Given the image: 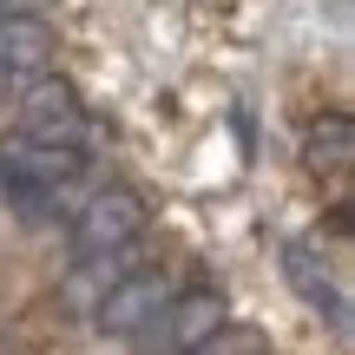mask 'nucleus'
Masks as SVG:
<instances>
[{"label":"nucleus","mask_w":355,"mask_h":355,"mask_svg":"<svg viewBox=\"0 0 355 355\" xmlns=\"http://www.w3.org/2000/svg\"><path fill=\"white\" fill-rule=\"evenodd\" d=\"M191 355H270V349H263V336H257V329H243V322H224V329H211Z\"/></svg>","instance_id":"7"},{"label":"nucleus","mask_w":355,"mask_h":355,"mask_svg":"<svg viewBox=\"0 0 355 355\" xmlns=\"http://www.w3.org/2000/svg\"><path fill=\"white\" fill-rule=\"evenodd\" d=\"M224 290L217 283H191V290H171V303L145 322L132 343H145L139 355H191L211 329H224Z\"/></svg>","instance_id":"2"},{"label":"nucleus","mask_w":355,"mask_h":355,"mask_svg":"<svg viewBox=\"0 0 355 355\" xmlns=\"http://www.w3.org/2000/svg\"><path fill=\"white\" fill-rule=\"evenodd\" d=\"M40 73H53V33L33 7L0 13V99H13L20 86H33Z\"/></svg>","instance_id":"4"},{"label":"nucleus","mask_w":355,"mask_h":355,"mask_svg":"<svg viewBox=\"0 0 355 355\" xmlns=\"http://www.w3.org/2000/svg\"><path fill=\"white\" fill-rule=\"evenodd\" d=\"M171 290H178V277H171L165 263H152V257H145V263H139V270H125V277H119L112 290H105L99 303L86 309V316H92V329H99V336H112V343H132V336H139L145 322H152L158 309L171 303Z\"/></svg>","instance_id":"3"},{"label":"nucleus","mask_w":355,"mask_h":355,"mask_svg":"<svg viewBox=\"0 0 355 355\" xmlns=\"http://www.w3.org/2000/svg\"><path fill=\"white\" fill-rule=\"evenodd\" d=\"M145 198L125 184H92L79 198V211L66 217V243L73 257H92V250H119V243H145Z\"/></svg>","instance_id":"1"},{"label":"nucleus","mask_w":355,"mask_h":355,"mask_svg":"<svg viewBox=\"0 0 355 355\" xmlns=\"http://www.w3.org/2000/svg\"><path fill=\"white\" fill-rule=\"evenodd\" d=\"M303 158H309V171L343 178V171H349V158H355V125H349L343 112L316 119V125H309V139H303Z\"/></svg>","instance_id":"6"},{"label":"nucleus","mask_w":355,"mask_h":355,"mask_svg":"<svg viewBox=\"0 0 355 355\" xmlns=\"http://www.w3.org/2000/svg\"><path fill=\"white\" fill-rule=\"evenodd\" d=\"M283 277H290V290L303 296L329 329H349V296H343L336 263L322 257V243H283Z\"/></svg>","instance_id":"5"}]
</instances>
